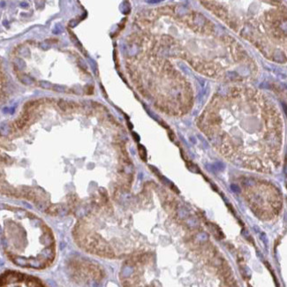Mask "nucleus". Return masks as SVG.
I'll return each instance as SVG.
<instances>
[{"label": "nucleus", "instance_id": "nucleus-1", "mask_svg": "<svg viewBox=\"0 0 287 287\" xmlns=\"http://www.w3.org/2000/svg\"><path fill=\"white\" fill-rule=\"evenodd\" d=\"M3 75H2V73H1V70H0V93H1V89H2V87H3Z\"/></svg>", "mask_w": 287, "mask_h": 287}]
</instances>
